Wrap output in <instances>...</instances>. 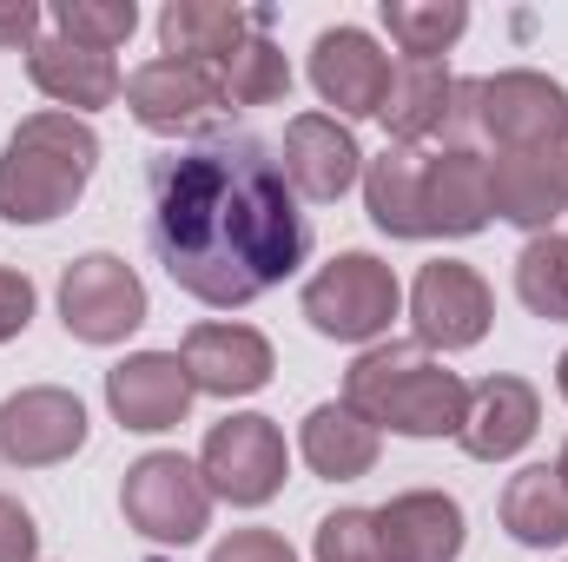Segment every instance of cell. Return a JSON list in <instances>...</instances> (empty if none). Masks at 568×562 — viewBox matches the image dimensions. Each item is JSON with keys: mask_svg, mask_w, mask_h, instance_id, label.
<instances>
[{"mask_svg": "<svg viewBox=\"0 0 568 562\" xmlns=\"http://www.w3.org/2000/svg\"><path fill=\"white\" fill-rule=\"evenodd\" d=\"M152 245L185 298L239 311L304 265L311 232L272 145L205 140L152 165Z\"/></svg>", "mask_w": 568, "mask_h": 562, "instance_id": "cell-1", "label": "cell"}, {"mask_svg": "<svg viewBox=\"0 0 568 562\" xmlns=\"http://www.w3.org/2000/svg\"><path fill=\"white\" fill-rule=\"evenodd\" d=\"M100 165V133L80 113H27L0 145V219L7 225H53L80 205Z\"/></svg>", "mask_w": 568, "mask_h": 562, "instance_id": "cell-2", "label": "cell"}, {"mask_svg": "<svg viewBox=\"0 0 568 562\" xmlns=\"http://www.w3.org/2000/svg\"><path fill=\"white\" fill-rule=\"evenodd\" d=\"M344 404L397 436H456L469 418V384L443 371L424 344H371L344 371Z\"/></svg>", "mask_w": 568, "mask_h": 562, "instance_id": "cell-3", "label": "cell"}, {"mask_svg": "<svg viewBox=\"0 0 568 562\" xmlns=\"http://www.w3.org/2000/svg\"><path fill=\"white\" fill-rule=\"evenodd\" d=\"M397 304H404V284H397V272L377 252H337L304 284V318L331 344H364L371 351L390 331Z\"/></svg>", "mask_w": 568, "mask_h": 562, "instance_id": "cell-4", "label": "cell"}, {"mask_svg": "<svg viewBox=\"0 0 568 562\" xmlns=\"http://www.w3.org/2000/svg\"><path fill=\"white\" fill-rule=\"evenodd\" d=\"M562 127H568V87L536 73V67L463 80V133H483L496 152H529V145L556 140Z\"/></svg>", "mask_w": 568, "mask_h": 562, "instance_id": "cell-5", "label": "cell"}, {"mask_svg": "<svg viewBox=\"0 0 568 562\" xmlns=\"http://www.w3.org/2000/svg\"><path fill=\"white\" fill-rule=\"evenodd\" d=\"M120 510H126V523L140 530L145 543L185 550V543H199L212 530V483L199 476L192 456L145 450L140 463L126 470V483H120Z\"/></svg>", "mask_w": 568, "mask_h": 562, "instance_id": "cell-6", "label": "cell"}, {"mask_svg": "<svg viewBox=\"0 0 568 562\" xmlns=\"http://www.w3.org/2000/svg\"><path fill=\"white\" fill-rule=\"evenodd\" d=\"M284 470H291V450H284V430L265 411H232L225 423L205 430L199 476L212 483V503L265 510L284 490Z\"/></svg>", "mask_w": 568, "mask_h": 562, "instance_id": "cell-7", "label": "cell"}, {"mask_svg": "<svg viewBox=\"0 0 568 562\" xmlns=\"http://www.w3.org/2000/svg\"><path fill=\"white\" fill-rule=\"evenodd\" d=\"M60 324L80 344H126L145 324V284L120 252H80L60 272Z\"/></svg>", "mask_w": 568, "mask_h": 562, "instance_id": "cell-8", "label": "cell"}, {"mask_svg": "<svg viewBox=\"0 0 568 562\" xmlns=\"http://www.w3.org/2000/svg\"><path fill=\"white\" fill-rule=\"evenodd\" d=\"M489 318H496L489 279L463 259H429L410 284V324L424 351H476L489 338Z\"/></svg>", "mask_w": 568, "mask_h": 562, "instance_id": "cell-9", "label": "cell"}, {"mask_svg": "<svg viewBox=\"0 0 568 562\" xmlns=\"http://www.w3.org/2000/svg\"><path fill=\"white\" fill-rule=\"evenodd\" d=\"M87 443V404L60 384H27L0 398V463L13 470H53Z\"/></svg>", "mask_w": 568, "mask_h": 562, "instance_id": "cell-10", "label": "cell"}, {"mask_svg": "<svg viewBox=\"0 0 568 562\" xmlns=\"http://www.w3.org/2000/svg\"><path fill=\"white\" fill-rule=\"evenodd\" d=\"M126 107H133V120H140L145 133L179 140V133H205L225 113V87H219L212 67L159 53V60H145V67L126 73Z\"/></svg>", "mask_w": 568, "mask_h": 562, "instance_id": "cell-11", "label": "cell"}, {"mask_svg": "<svg viewBox=\"0 0 568 562\" xmlns=\"http://www.w3.org/2000/svg\"><path fill=\"white\" fill-rule=\"evenodd\" d=\"M390 53L364 33V27H324L311 40V87L324 107H337V120H377L384 93H390Z\"/></svg>", "mask_w": 568, "mask_h": 562, "instance_id": "cell-12", "label": "cell"}, {"mask_svg": "<svg viewBox=\"0 0 568 562\" xmlns=\"http://www.w3.org/2000/svg\"><path fill=\"white\" fill-rule=\"evenodd\" d=\"M489 199L496 219L536 232H556V219L568 212V127L556 140L529 145V152H496L489 159Z\"/></svg>", "mask_w": 568, "mask_h": 562, "instance_id": "cell-13", "label": "cell"}, {"mask_svg": "<svg viewBox=\"0 0 568 562\" xmlns=\"http://www.w3.org/2000/svg\"><path fill=\"white\" fill-rule=\"evenodd\" d=\"M192 398H199V384H192L179 351H133L106 371V411L140 436L179 430L192 418Z\"/></svg>", "mask_w": 568, "mask_h": 562, "instance_id": "cell-14", "label": "cell"}, {"mask_svg": "<svg viewBox=\"0 0 568 562\" xmlns=\"http://www.w3.org/2000/svg\"><path fill=\"white\" fill-rule=\"evenodd\" d=\"M278 165H284V179H291L297 199L331 205V199H344L364 179V145H357V133L337 113H297L284 127Z\"/></svg>", "mask_w": 568, "mask_h": 562, "instance_id": "cell-15", "label": "cell"}, {"mask_svg": "<svg viewBox=\"0 0 568 562\" xmlns=\"http://www.w3.org/2000/svg\"><path fill=\"white\" fill-rule=\"evenodd\" d=\"M192 384L205 398H252L272 384L278 358H272V338L252 331V324H232V318H212V324H192L185 344H179Z\"/></svg>", "mask_w": 568, "mask_h": 562, "instance_id": "cell-16", "label": "cell"}, {"mask_svg": "<svg viewBox=\"0 0 568 562\" xmlns=\"http://www.w3.org/2000/svg\"><path fill=\"white\" fill-rule=\"evenodd\" d=\"M536 430H542V391L516 371H496V378L469 384V418L456 430V443L476 463H509L536 443Z\"/></svg>", "mask_w": 568, "mask_h": 562, "instance_id": "cell-17", "label": "cell"}, {"mask_svg": "<svg viewBox=\"0 0 568 562\" xmlns=\"http://www.w3.org/2000/svg\"><path fill=\"white\" fill-rule=\"evenodd\" d=\"M377 120H384L390 145H424L443 140V133H463V80L443 60H397Z\"/></svg>", "mask_w": 568, "mask_h": 562, "instance_id": "cell-18", "label": "cell"}, {"mask_svg": "<svg viewBox=\"0 0 568 562\" xmlns=\"http://www.w3.org/2000/svg\"><path fill=\"white\" fill-rule=\"evenodd\" d=\"M496 219L489 159L469 145L424 152V239H476Z\"/></svg>", "mask_w": 568, "mask_h": 562, "instance_id": "cell-19", "label": "cell"}, {"mask_svg": "<svg viewBox=\"0 0 568 562\" xmlns=\"http://www.w3.org/2000/svg\"><path fill=\"white\" fill-rule=\"evenodd\" d=\"M27 80L60 107V113H100V107H113L120 93H126V73H120V60L113 53H93V47H73V40H33V53H27Z\"/></svg>", "mask_w": 568, "mask_h": 562, "instance_id": "cell-20", "label": "cell"}, {"mask_svg": "<svg viewBox=\"0 0 568 562\" xmlns=\"http://www.w3.org/2000/svg\"><path fill=\"white\" fill-rule=\"evenodd\" d=\"M377 536L390 562H456L463 556V503L449 490H404L377 510Z\"/></svg>", "mask_w": 568, "mask_h": 562, "instance_id": "cell-21", "label": "cell"}, {"mask_svg": "<svg viewBox=\"0 0 568 562\" xmlns=\"http://www.w3.org/2000/svg\"><path fill=\"white\" fill-rule=\"evenodd\" d=\"M377 450H384V430L364 423L344 398L311 404L304 423H297V456H304L311 476H324V483H357V476H371V470H377Z\"/></svg>", "mask_w": 568, "mask_h": 562, "instance_id": "cell-22", "label": "cell"}, {"mask_svg": "<svg viewBox=\"0 0 568 562\" xmlns=\"http://www.w3.org/2000/svg\"><path fill=\"white\" fill-rule=\"evenodd\" d=\"M258 13L245 7H225V0H165L159 13V47L165 60H192V67H225L245 40H252Z\"/></svg>", "mask_w": 568, "mask_h": 562, "instance_id": "cell-23", "label": "cell"}, {"mask_svg": "<svg viewBox=\"0 0 568 562\" xmlns=\"http://www.w3.org/2000/svg\"><path fill=\"white\" fill-rule=\"evenodd\" d=\"M364 212L384 239H424V152L384 145L364 159Z\"/></svg>", "mask_w": 568, "mask_h": 562, "instance_id": "cell-24", "label": "cell"}, {"mask_svg": "<svg viewBox=\"0 0 568 562\" xmlns=\"http://www.w3.org/2000/svg\"><path fill=\"white\" fill-rule=\"evenodd\" d=\"M503 530L523 550H562L568 543V483L556 463H529L503 483Z\"/></svg>", "mask_w": 568, "mask_h": 562, "instance_id": "cell-25", "label": "cell"}, {"mask_svg": "<svg viewBox=\"0 0 568 562\" xmlns=\"http://www.w3.org/2000/svg\"><path fill=\"white\" fill-rule=\"evenodd\" d=\"M384 33L397 40L404 60H443L469 33L463 0H384Z\"/></svg>", "mask_w": 568, "mask_h": 562, "instance_id": "cell-26", "label": "cell"}, {"mask_svg": "<svg viewBox=\"0 0 568 562\" xmlns=\"http://www.w3.org/2000/svg\"><path fill=\"white\" fill-rule=\"evenodd\" d=\"M265 20L272 13H258V27H252V40L219 67V87H225V107H278L284 93H291V60H284L278 47H272V33H265Z\"/></svg>", "mask_w": 568, "mask_h": 562, "instance_id": "cell-27", "label": "cell"}, {"mask_svg": "<svg viewBox=\"0 0 568 562\" xmlns=\"http://www.w3.org/2000/svg\"><path fill=\"white\" fill-rule=\"evenodd\" d=\"M516 298L549 318V324H568V239L562 232H536L523 252H516Z\"/></svg>", "mask_w": 568, "mask_h": 562, "instance_id": "cell-28", "label": "cell"}, {"mask_svg": "<svg viewBox=\"0 0 568 562\" xmlns=\"http://www.w3.org/2000/svg\"><path fill=\"white\" fill-rule=\"evenodd\" d=\"M133 27H140L133 0H53V33L73 40V47H93V53L126 47Z\"/></svg>", "mask_w": 568, "mask_h": 562, "instance_id": "cell-29", "label": "cell"}, {"mask_svg": "<svg viewBox=\"0 0 568 562\" xmlns=\"http://www.w3.org/2000/svg\"><path fill=\"white\" fill-rule=\"evenodd\" d=\"M317 562H390L384 556V536H377V510H331L317 523Z\"/></svg>", "mask_w": 568, "mask_h": 562, "instance_id": "cell-30", "label": "cell"}, {"mask_svg": "<svg viewBox=\"0 0 568 562\" xmlns=\"http://www.w3.org/2000/svg\"><path fill=\"white\" fill-rule=\"evenodd\" d=\"M205 562H297V550L284 543L278 530H232Z\"/></svg>", "mask_w": 568, "mask_h": 562, "instance_id": "cell-31", "label": "cell"}, {"mask_svg": "<svg viewBox=\"0 0 568 562\" xmlns=\"http://www.w3.org/2000/svg\"><path fill=\"white\" fill-rule=\"evenodd\" d=\"M0 562H40V523L13 496H0Z\"/></svg>", "mask_w": 568, "mask_h": 562, "instance_id": "cell-32", "label": "cell"}, {"mask_svg": "<svg viewBox=\"0 0 568 562\" xmlns=\"http://www.w3.org/2000/svg\"><path fill=\"white\" fill-rule=\"evenodd\" d=\"M33 324V279L20 265H0V344H13Z\"/></svg>", "mask_w": 568, "mask_h": 562, "instance_id": "cell-33", "label": "cell"}, {"mask_svg": "<svg viewBox=\"0 0 568 562\" xmlns=\"http://www.w3.org/2000/svg\"><path fill=\"white\" fill-rule=\"evenodd\" d=\"M40 7L33 0H0V47H20V53H33V40H40Z\"/></svg>", "mask_w": 568, "mask_h": 562, "instance_id": "cell-34", "label": "cell"}, {"mask_svg": "<svg viewBox=\"0 0 568 562\" xmlns=\"http://www.w3.org/2000/svg\"><path fill=\"white\" fill-rule=\"evenodd\" d=\"M556 391H562V398H568V351H562V358H556Z\"/></svg>", "mask_w": 568, "mask_h": 562, "instance_id": "cell-35", "label": "cell"}, {"mask_svg": "<svg viewBox=\"0 0 568 562\" xmlns=\"http://www.w3.org/2000/svg\"><path fill=\"white\" fill-rule=\"evenodd\" d=\"M556 470H562V483H568V443H562V456H556Z\"/></svg>", "mask_w": 568, "mask_h": 562, "instance_id": "cell-36", "label": "cell"}]
</instances>
